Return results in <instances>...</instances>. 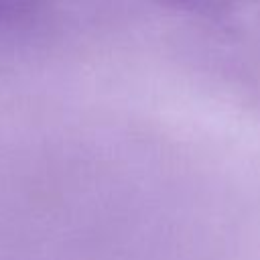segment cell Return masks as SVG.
<instances>
[{"mask_svg": "<svg viewBox=\"0 0 260 260\" xmlns=\"http://www.w3.org/2000/svg\"><path fill=\"white\" fill-rule=\"evenodd\" d=\"M43 4L45 0H0V28L26 20Z\"/></svg>", "mask_w": 260, "mask_h": 260, "instance_id": "1", "label": "cell"}]
</instances>
